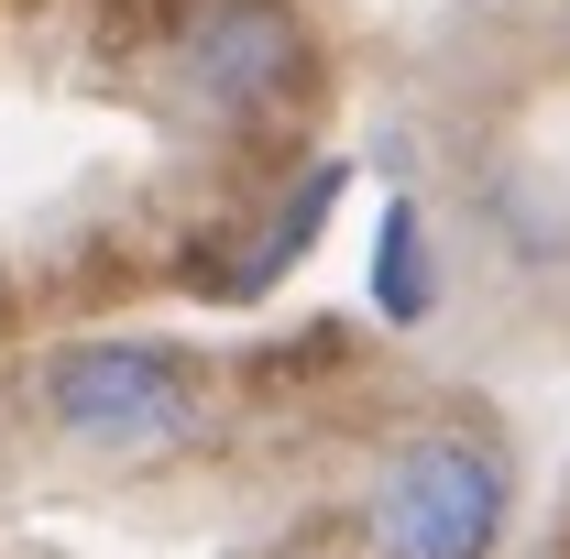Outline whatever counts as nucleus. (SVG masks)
Segmentation results:
<instances>
[{
	"mask_svg": "<svg viewBox=\"0 0 570 559\" xmlns=\"http://www.w3.org/2000/svg\"><path fill=\"white\" fill-rule=\"evenodd\" d=\"M33 406L67 428L77 450L142 461V450L198 439V362L165 341H67V351H45Z\"/></svg>",
	"mask_w": 570,
	"mask_h": 559,
	"instance_id": "obj_2",
	"label": "nucleus"
},
{
	"mask_svg": "<svg viewBox=\"0 0 570 559\" xmlns=\"http://www.w3.org/2000/svg\"><path fill=\"white\" fill-rule=\"evenodd\" d=\"M330 198H341V165H307V176H296V198H285V219H275V242H264V264H253L242 285H264L275 264H296V253H307V231L330 219Z\"/></svg>",
	"mask_w": 570,
	"mask_h": 559,
	"instance_id": "obj_5",
	"label": "nucleus"
},
{
	"mask_svg": "<svg viewBox=\"0 0 570 559\" xmlns=\"http://www.w3.org/2000/svg\"><path fill=\"white\" fill-rule=\"evenodd\" d=\"M504 516H515L504 450L472 439V428H417V439L373 472V493H362L373 559H494Z\"/></svg>",
	"mask_w": 570,
	"mask_h": 559,
	"instance_id": "obj_1",
	"label": "nucleus"
},
{
	"mask_svg": "<svg viewBox=\"0 0 570 559\" xmlns=\"http://www.w3.org/2000/svg\"><path fill=\"white\" fill-rule=\"evenodd\" d=\"M373 307H384V318H428V307H439V253H428L417 198L384 209V242H373Z\"/></svg>",
	"mask_w": 570,
	"mask_h": 559,
	"instance_id": "obj_4",
	"label": "nucleus"
},
{
	"mask_svg": "<svg viewBox=\"0 0 570 559\" xmlns=\"http://www.w3.org/2000/svg\"><path fill=\"white\" fill-rule=\"evenodd\" d=\"M307 67H318V45H307V22H296L285 0H198L187 33H176L187 99H198V110H230V121L285 110V99L307 88Z\"/></svg>",
	"mask_w": 570,
	"mask_h": 559,
	"instance_id": "obj_3",
	"label": "nucleus"
}]
</instances>
